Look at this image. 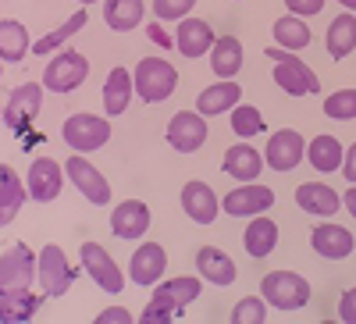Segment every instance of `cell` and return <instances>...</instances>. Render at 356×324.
Instances as JSON below:
<instances>
[{
    "label": "cell",
    "instance_id": "cell-18",
    "mask_svg": "<svg viewBox=\"0 0 356 324\" xmlns=\"http://www.w3.org/2000/svg\"><path fill=\"white\" fill-rule=\"evenodd\" d=\"M182 207H186V214H189L196 225H211V221L218 218V211H221V203H218L214 189L207 186V182H186V189H182Z\"/></svg>",
    "mask_w": 356,
    "mask_h": 324
},
{
    "label": "cell",
    "instance_id": "cell-39",
    "mask_svg": "<svg viewBox=\"0 0 356 324\" xmlns=\"http://www.w3.org/2000/svg\"><path fill=\"white\" fill-rule=\"evenodd\" d=\"M193 4L196 0H154V15H157V22L161 18H186Z\"/></svg>",
    "mask_w": 356,
    "mask_h": 324
},
{
    "label": "cell",
    "instance_id": "cell-10",
    "mask_svg": "<svg viewBox=\"0 0 356 324\" xmlns=\"http://www.w3.org/2000/svg\"><path fill=\"white\" fill-rule=\"evenodd\" d=\"M168 143L175 146L178 154H193L207 143V122L193 111H178L168 122Z\"/></svg>",
    "mask_w": 356,
    "mask_h": 324
},
{
    "label": "cell",
    "instance_id": "cell-45",
    "mask_svg": "<svg viewBox=\"0 0 356 324\" xmlns=\"http://www.w3.org/2000/svg\"><path fill=\"white\" fill-rule=\"evenodd\" d=\"M150 40H157V43H168V40H164V29H161L157 22L150 25Z\"/></svg>",
    "mask_w": 356,
    "mask_h": 324
},
{
    "label": "cell",
    "instance_id": "cell-6",
    "mask_svg": "<svg viewBox=\"0 0 356 324\" xmlns=\"http://www.w3.org/2000/svg\"><path fill=\"white\" fill-rule=\"evenodd\" d=\"M75 282V268L65 260L61 246H43L40 253V285H43V296H65Z\"/></svg>",
    "mask_w": 356,
    "mask_h": 324
},
{
    "label": "cell",
    "instance_id": "cell-15",
    "mask_svg": "<svg viewBox=\"0 0 356 324\" xmlns=\"http://www.w3.org/2000/svg\"><path fill=\"white\" fill-rule=\"evenodd\" d=\"M275 203V193L267 189V186H253L246 182L243 189H235L221 200V207L232 214V218H246V214H264L267 207Z\"/></svg>",
    "mask_w": 356,
    "mask_h": 324
},
{
    "label": "cell",
    "instance_id": "cell-19",
    "mask_svg": "<svg viewBox=\"0 0 356 324\" xmlns=\"http://www.w3.org/2000/svg\"><path fill=\"white\" fill-rule=\"evenodd\" d=\"M310 246L324 257V260H342V257H349L353 253V232H346L342 225H321V228H314V235H310Z\"/></svg>",
    "mask_w": 356,
    "mask_h": 324
},
{
    "label": "cell",
    "instance_id": "cell-35",
    "mask_svg": "<svg viewBox=\"0 0 356 324\" xmlns=\"http://www.w3.org/2000/svg\"><path fill=\"white\" fill-rule=\"evenodd\" d=\"M82 25H86V11H75V15H72V18H68V22H65L61 29H54V33H47V36H40V40L33 43V50H36L40 57H47V54H54V50H57V47H61L65 40H72V36L79 33V29H82Z\"/></svg>",
    "mask_w": 356,
    "mask_h": 324
},
{
    "label": "cell",
    "instance_id": "cell-30",
    "mask_svg": "<svg viewBox=\"0 0 356 324\" xmlns=\"http://www.w3.org/2000/svg\"><path fill=\"white\" fill-rule=\"evenodd\" d=\"M356 50V18L353 15H339L328 25V54L335 61H342L346 54Z\"/></svg>",
    "mask_w": 356,
    "mask_h": 324
},
{
    "label": "cell",
    "instance_id": "cell-46",
    "mask_svg": "<svg viewBox=\"0 0 356 324\" xmlns=\"http://www.w3.org/2000/svg\"><path fill=\"white\" fill-rule=\"evenodd\" d=\"M339 4H342L346 11H356V0H339Z\"/></svg>",
    "mask_w": 356,
    "mask_h": 324
},
{
    "label": "cell",
    "instance_id": "cell-43",
    "mask_svg": "<svg viewBox=\"0 0 356 324\" xmlns=\"http://www.w3.org/2000/svg\"><path fill=\"white\" fill-rule=\"evenodd\" d=\"M342 175H346V179L356 186V143L349 146V154H346V161H342Z\"/></svg>",
    "mask_w": 356,
    "mask_h": 324
},
{
    "label": "cell",
    "instance_id": "cell-42",
    "mask_svg": "<svg viewBox=\"0 0 356 324\" xmlns=\"http://www.w3.org/2000/svg\"><path fill=\"white\" fill-rule=\"evenodd\" d=\"M285 8L292 15H317L324 8V0H285Z\"/></svg>",
    "mask_w": 356,
    "mask_h": 324
},
{
    "label": "cell",
    "instance_id": "cell-2",
    "mask_svg": "<svg viewBox=\"0 0 356 324\" xmlns=\"http://www.w3.org/2000/svg\"><path fill=\"white\" fill-rule=\"evenodd\" d=\"M178 86V72L161 61V57H146V61L136 65V93L146 100V104H161L175 93Z\"/></svg>",
    "mask_w": 356,
    "mask_h": 324
},
{
    "label": "cell",
    "instance_id": "cell-22",
    "mask_svg": "<svg viewBox=\"0 0 356 324\" xmlns=\"http://www.w3.org/2000/svg\"><path fill=\"white\" fill-rule=\"evenodd\" d=\"M196 268L207 282H214V285H232L235 282V264L225 250H214V246H203L196 253Z\"/></svg>",
    "mask_w": 356,
    "mask_h": 324
},
{
    "label": "cell",
    "instance_id": "cell-25",
    "mask_svg": "<svg viewBox=\"0 0 356 324\" xmlns=\"http://www.w3.org/2000/svg\"><path fill=\"white\" fill-rule=\"evenodd\" d=\"M211 68L221 79H235V75H239V68H243V43L235 40V36H221L214 43V54H211Z\"/></svg>",
    "mask_w": 356,
    "mask_h": 324
},
{
    "label": "cell",
    "instance_id": "cell-33",
    "mask_svg": "<svg viewBox=\"0 0 356 324\" xmlns=\"http://www.w3.org/2000/svg\"><path fill=\"white\" fill-rule=\"evenodd\" d=\"M278 243V228L271 218H257L250 228H246V253L250 257H267Z\"/></svg>",
    "mask_w": 356,
    "mask_h": 324
},
{
    "label": "cell",
    "instance_id": "cell-32",
    "mask_svg": "<svg viewBox=\"0 0 356 324\" xmlns=\"http://www.w3.org/2000/svg\"><path fill=\"white\" fill-rule=\"evenodd\" d=\"M310 164L321 171V175H332L335 168H342V143L335 139V136H317L314 143H310Z\"/></svg>",
    "mask_w": 356,
    "mask_h": 324
},
{
    "label": "cell",
    "instance_id": "cell-14",
    "mask_svg": "<svg viewBox=\"0 0 356 324\" xmlns=\"http://www.w3.org/2000/svg\"><path fill=\"white\" fill-rule=\"evenodd\" d=\"M303 146L307 143L300 139V132H292V129L271 132V143H267V164H271V171H292V168H300Z\"/></svg>",
    "mask_w": 356,
    "mask_h": 324
},
{
    "label": "cell",
    "instance_id": "cell-1",
    "mask_svg": "<svg viewBox=\"0 0 356 324\" xmlns=\"http://www.w3.org/2000/svg\"><path fill=\"white\" fill-rule=\"evenodd\" d=\"M260 289H264V300L275 310H303L310 303V285L296 271H271L260 282Z\"/></svg>",
    "mask_w": 356,
    "mask_h": 324
},
{
    "label": "cell",
    "instance_id": "cell-13",
    "mask_svg": "<svg viewBox=\"0 0 356 324\" xmlns=\"http://www.w3.org/2000/svg\"><path fill=\"white\" fill-rule=\"evenodd\" d=\"M65 171L72 175V186H79L82 196H86L89 203H97V207L111 203V186H107V179H104V175H100L93 164H89L86 157H72Z\"/></svg>",
    "mask_w": 356,
    "mask_h": 324
},
{
    "label": "cell",
    "instance_id": "cell-44",
    "mask_svg": "<svg viewBox=\"0 0 356 324\" xmlns=\"http://www.w3.org/2000/svg\"><path fill=\"white\" fill-rule=\"evenodd\" d=\"M342 203H346V211H349V214L356 218V186H353V189H349V193L342 196Z\"/></svg>",
    "mask_w": 356,
    "mask_h": 324
},
{
    "label": "cell",
    "instance_id": "cell-47",
    "mask_svg": "<svg viewBox=\"0 0 356 324\" xmlns=\"http://www.w3.org/2000/svg\"><path fill=\"white\" fill-rule=\"evenodd\" d=\"M79 4H97V0H79Z\"/></svg>",
    "mask_w": 356,
    "mask_h": 324
},
{
    "label": "cell",
    "instance_id": "cell-9",
    "mask_svg": "<svg viewBox=\"0 0 356 324\" xmlns=\"http://www.w3.org/2000/svg\"><path fill=\"white\" fill-rule=\"evenodd\" d=\"M82 268L104 292H122L125 289V275L118 271V264L111 260V253L100 243H82Z\"/></svg>",
    "mask_w": 356,
    "mask_h": 324
},
{
    "label": "cell",
    "instance_id": "cell-11",
    "mask_svg": "<svg viewBox=\"0 0 356 324\" xmlns=\"http://www.w3.org/2000/svg\"><path fill=\"white\" fill-rule=\"evenodd\" d=\"M196 296H200V278H171L168 285L157 289V296L150 300V307H157L171 321H178L182 310H186V303H193Z\"/></svg>",
    "mask_w": 356,
    "mask_h": 324
},
{
    "label": "cell",
    "instance_id": "cell-38",
    "mask_svg": "<svg viewBox=\"0 0 356 324\" xmlns=\"http://www.w3.org/2000/svg\"><path fill=\"white\" fill-rule=\"evenodd\" d=\"M232 321L235 324H264L267 321V307H264V300H243L239 307L232 310Z\"/></svg>",
    "mask_w": 356,
    "mask_h": 324
},
{
    "label": "cell",
    "instance_id": "cell-40",
    "mask_svg": "<svg viewBox=\"0 0 356 324\" xmlns=\"http://www.w3.org/2000/svg\"><path fill=\"white\" fill-rule=\"evenodd\" d=\"M132 321V314L125 310V307H107V310H100V317H97V324H129Z\"/></svg>",
    "mask_w": 356,
    "mask_h": 324
},
{
    "label": "cell",
    "instance_id": "cell-3",
    "mask_svg": "<svg viewBox=\"0 0 356 324\" xmlns=\"http://www.w3.org/2000/svg\"><path fill=\"white\" fill-rule=\"evenodd\" d=\"M86 75H89V61H86V57L75 54V50H61L47 65L43 86L54 90V93H72V90H79V86L86 82Z\"/></svg>",
    "mask_w": 356,
    "mask_h": 324
},
{
    "label": "cell",
    "instance_id": "cell-28",
    "mask_svg": "<svg viewBox=\"0 0 356 324\" xmlns=\"http://www.w3.org/2000/svg\"><path fill=\"white\" fill-rule=\"evenodd\" d=\"M235 104H239V86H235L232 79L211 86V90H203L196 107L200 114H221V111H235Z\"/></svg>",
    "mask_w": 356,
    "mask_h": 324
},
{
    "label": "cell",
    "instance_id": "cell-31",
    "mask_svg": "<svg viewBox=\"0 0 356 324\" xmlns=\"http://www.w3.org/2000/svg\"><path fill=\"white\" fill-rule=\"evenodd\" d=\"M25 54H29V33H25V25L4 18V22H0V57H4L8 65H18Z\"/></svg>",
    "mask_w": 356,
    "mask_h": 324
},
{
    "label": "cell",
    "instance_id": "cell-37",
    "mask_svg": "<svg viewBox=\"0 0 356 324\" xmlns=\"http://www.w3.org/2000/svg\"><path fill=\"white\" fill-rule=\"evenodd\" d=\"M232 129H235V136H239V139H250V136L264 132L267 125H264V118H260L257 107H235L232 111Z\"/></svg>",
    "mask_w": 356,
    "mask_h": 324
},
{
    "label": "cell",
    "instance_id": "cell-36",
    "mask_svg": "<svg viewBox=\"0 0 356 324\" xmlns=\"http://www.w3.org/2000/svg\"><path fill=\"white\" fill-rule=\"evenodd\" d=\"M324 114L335 118V122H353L356 118V90H339L324 100Z\"/></svg>",
    "mask_w": 356,
    "mask_h": 324
},
{
    "label": "cell",
    "instance_id": "cell-41",
    "mask_svg": "<svg viewBox=\"0 0 356 324\" xmlns=\"http://www.w3.org/2000/svg\"><path fill=\"white\" fill-rule=\"evenodd\" d=\"M339 317H342L346 324H356V289H349L346 296L339 300Z\"/></svg>",
    "mask_w": 356,
    "mask_h": 324
},
{
    "label": "cell",
    "instance_id": "cell-26",
    "mask_svg": "<svg viewBox=\"0 0 356 324\" xmlns=\"http://www.w3.org/2000/svg\"><path fill=\"white\" fill-rule=\"evenodd\" d=\"M260 154L253 150V146H232V150L225 154V175H232V179H239V182H253L257 175H260Z\"/></svg>",
    "mask_w": 356,
    "mask_h": 324
},
{
    "label": "cell",
    "instance_id": "cell-12",
    "mask_svg": "<svg viewBox=\"0 0 356 324\" xmlns=\"http://www.w3.org/2000/svg\"><path fill=\"white\" fill-rule=\"evenodd\" d=\"M111 232L118 239H143L150 232V211H146L143 200H125L118 203L111 214Z\"/></svg>",
    "mask_w": 356,
    "mask_h": 324
},
{
    "label": "cell",
    "instance_id": "cell-34",
    "mask_svg": "<svg viewBox=\"0 0 356 324\" xmlns=\"http://www.w3.org/2000/svg\"><path fill=\"white\" fill-rule=\"evenodd\" d=\"M275 43L289 47V50H303L310 43V29L300 22V15H289L275 22Z\"/></svg>",
    "mask_w": 356,
    "mask_h": 324
},
{
    "label": "cell",
    "instance_id": "cell-5",
    "mask_svg": "<svg viewBox=\"0 0 356 324\" xmlns=\"http://www.w3.org/2000/svg\"><path fill=\"white\" fill-rule=\"evenodd\" d=\"M267 57L275 61V82L285 93H292V97L317 93V75L303 61H296L292 54H282V50H267Z\"/></svg>",
    "mask_w": 356,
    "mask_h": 324
},
{
    "label": "cell",
    "instance_id": "cell-27",
    "mask_svg": "<svg viewBox=\"0 0 356 324\" xmlns=\"http://www.w3.org/2000/svg\"><path fill=\"white\" fill-rule=\"evenodd\" d=\"M132 90H136V79H129L125 68H114V72L107 75V86H104V107H107V114L129 111Z\"/></svg>",
    "mask_w": 356,
    "mask_h": 324
},
{
    "label": "cell",
    "instance_id": "cell-7",
    "mask_svg": "<svg viewBox=\"0 0 356 324\" xmlns=\"http://www.w3.org/2000/svg\"><path fill=\"white\" fill-rule=\"evenodd\" d=\"M33 271H40V264L33 257V250H29L25 243H15L4 250V257H0V289H29V282H33Z\"/></svg>",
    "mask_w": 356,
    "mask_h": 324
},
{
    "label": "cell",
    "instance_id": "cell-23",
    "mask_svg": "<svg viewBox=\"0 0 356 324\" xmlns=\"http://www.w3.org/2000/svg\"><path fill=\"white\" fill-rule=\"evenodd\" d=\"M40 310V296L29 289H0V317H4L8 324L15 321H33V314Z\"/></svg>",
    "mask_w": 356,
    "mask_h": 324
},
{
    "label": "cell",
    "instance_id": "cell-20",
    "mask_svg": "<svg viewBox=\"0 0 356 324\" xmlns=\"http://www.w3.org/2000/svg\"><path fill=\"white\" fill-rule=\"evenodd\" d=\"M296 203L307 211V214H321V218H328L342 207V196L332 189V186H324V182H307L296 189Z\"/></svg>",
    "mask_w": 356,
    "mask_h": 324
},
{
    "label": "cell",
    "instance_id": "cell-29",
    "mask_svg": "<svg viewBox=\"0 0 356 324\" xmlns=\"http://www.w3.org/2000/svg\"><path fill=\"white\" fill-rule=\"evenodd\" d=\"M104 22L114 33H129L143 22V0H107L104 4Z\"/></svg>",
    "mask_w": 356,
    "mask_h": 324
},
{
    "label": "cell",
    "instance_id": "cell-16",
    "mask_svg": "<svg viewBox=\"0 0 356 324\" xmlns=\"http://www.w3.org/2000/svg\"><path fill=\"white\" fill-rule=\"evenodd\" d=\"M61 182H65V175H61V164H57L54 157H40V161H33V168H29V193H33V200H40V203L57 200Z\"/></svg>",
    "mask_w": 356,
    "mask_h": 324
},
{
    "label": "cell",
    "instance_id": "cell-21",
    "mask_svg": "<svg viewBox=\"0 0 356 324\" xmlns=\"http://www.w3.org/2000/svg\"><path fill=\"white\" fill-rule=\"evenodd\" d=\"M211 43H214V33H211V25L200 22V18H186L175 29V47L186 57H203L207 50H211Z\"/></svg>",
    "mask_w": 356,
    "mask_h": 324
},
{
    "label": "cell",
    "instance_id": "cell-8",
    "mask_svg": "<svg viewBox=\"0 0 356 324\" xmlns=\"http://www.w3.org/2000/svg\"><path fill=\"white\" fill-rule=\"evenodd\" d=\"M40 104H43V86H36V82L18 86V90L11 93V100H8L4 125H8L11 132H25V129L40 118Z\"/></svg>",
    "mask_w": 356,
    "mask_h": 324
},
{
    "label": "cell",
    "instance_id": "cell-4",
    "mask_svg": "<svg viewBox=\"0 0 356 324\" xmlns=\"http://www.w3.org/2000/svg\"><path fill=\"white\" fill-rule=\"evenodd\" d=\"M61 132H65V143L72 150L89 154V150H100L111 139V122L107 118H97V114H72Z\"/></svg>",
    "mask_w": 356,
    "mask_h": 324
},
{
    "label": "cell",
    "instance_id": "cell-17",
    "mask_svg": "<svg viewBox=\"0 0 356 324\" xmlns=\"http://www.w3.org/2000/svg\"><path fill=\"white\" fill-rule=\"evenodd\" d=\"M164 268H168V253L157 243L139 246L132 253V260H129V275H132L136 285H157V278L164 275Z\"/></svg>",
    "mask_w": 356,
    "mask_h": 324
},
{
    "label": "cell",
    "instance_id": "cell-24",
    "mask_svg": "<svg viewBox=\"0 0 356 324\" xmlns=\"http://www.w3.org/2000/svg\"><path fill=\"white\" fill-rule=\"evenodd\" d=\"M22 203H25V189L18 175L8 164H0V225H11L15 214L22 211Z\"/></svg>",
    "mask_w": 356,
    "mask_h": 324
}]
</instances>
